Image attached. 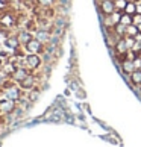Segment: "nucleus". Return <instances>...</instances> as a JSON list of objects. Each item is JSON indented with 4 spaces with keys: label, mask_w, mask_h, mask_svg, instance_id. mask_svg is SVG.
I'll use <instances>...</instances> for the list:
<instances>
[{
    "label": "nucleus",
    "mask_w": 141,
    "mask_h": 147,
    "mask_svg": "<svg viewBox=\"0 0 141 147\" xmlns=\"http://www.w3.org/2000/svg\"><path fill=\"white\" fill-rule=\"evenodd\" d=\"M0 24L9 28V26L14 24V17L11 14H2V15H0Z\"/></svg>",
    "instance_id": "obj_15"
},
{
    "label": "nucleus",
    "mask_w": 141,
    "mask_h": 147,
    "mask_svg": "<svg viewBox=\"0 0 141 147\" xmlns=\"http://www.w3.org/2000/svg\"><path fill=\"white\" fill-rule=\"evenodd\" d=\"M14 111H15V102L14 100L6 99V97L0 99V112L2 114H11Z\"/></svg>",
    "instance_id": "obj_8"
},
{
    "label": "nucleus",
    "mask_w": 141,
    "mask_h": 147,
    "mask_svg": "<svg viewBox=\"0 0 141 147\" xmlns=\"http://www.w3.org/2000/svg\"><path fill=\"white\" fill-rule=\"evenodd\" d=\"M120 67H121V71H123L124 74H131L134 70H137V68H135V64H134L132 59H124V61L120 64Z\"/></svg>",
    "instance_id": "obj_11"
},
{
    "label": "nucleus",
    "mask_w": 141,
    "mask_h": 147,
    "mask_svg": "<svg viewBox=\"0 0 141 147\" xmlns=\"http://www.w3.org/2000/svg\"><path fill=\"white\" fill-rule=\"evenodd\" d=\"M120 23L124 26H129V24H134V15H129L126 12L121 14V18H120Z\"/></svg>",
    "instance_id": "obj_17"
},
{
    "label": "nucleus",
    "mask_w": 141,
    "mask_h": 147,
    "mask_svg": "<svg viewBox=\"0 0 141 147\" xmlns=\"http://www.w3.org/2000/svg\"><path fill=\"white\" fill-rule=\"evenodd\" d=\"M56 0H36V3L40 5L41 8H50V6H53Z\"/></svg>",
    "instance_id": "obj_21"
},
{
    "label": "nucleus",
    "mask_w": 141,
    "mask_h": 147,
    "mask_svg": "<svg viewBox=\"0 0 141 147\" xmlns=\"http://www.w3.org/2000/svg\"><path fill=\"white\" fill-rule=\"evenodd\" d=\"M18 38H20V42L24 46L26 42H29V41H30L34 36H32V32L26 30V29H23V30H20V32H18Z\"/></svg>",
    "instance_id": "obj_14"
},
{
    "label": "nucleus",
    "mask_w": 141,
    "mask_h": 147,
    "mask_svg": "<svg viewBox=\"0 0 141 147\" xmlns=\"http://www.w3.org/2000/svg\"><path fill=\"white\" fill-rule=\"evenodd\" d=\"M140 70H141V67H140Z\"/></svg>",
    "instance_id": "obj_25"
},
{
    "label": "nucleus",
    "mask_w": 141,
    "mask_h": 147,
    "mask_svg": "<svg viewBox=\"0 0 141 147\" xmlns=\"http://www.w3.org/2000/svg\"><path fill=\"white\" fill-rule=\"evenodd\" d=\"M131 76V84L135 85V86H141V70L137 68V70H134V71L129 74Z\"/></svg>",
    "instance_id": "obj_13"
},
{
    "label": "nucleus",
    "mask_w": 141,
    "mask_h": 147,
    "mask_svg": "<svg viewBox=\"0 0 141 147\" xmlns=\"http://www.w3.org/2000/svg\"><path fill=\"white\" fill-rule=\"evenodd\" d=\"M3 90H5V97H6V99H11L14 102H18L21 99V88L17 86L15 84L9 85V86H6V88H3Z\"/></svg>",
    "instance_id": "obj_4"
},
{
    "label": "nucleus",
    "mask_w": 141,
    "mask_h": 147,
    "mask_svg": "<svg viewBox=\"0 0 141 147\" xmlns=\"http://www.w3.org/2000/svg\"><path fill=\"white\" fill-rule=\"evenodd\" d=\"M18 86L23 91H30L36 86V76L35 74H29L26 79H23L21 82H18Z\"/></svg>",
    "instance_id": "obj_5"
},
{
    "label": "nucleus",
    "mask_w": 141,
    "mask_h": 147,
    "mask_svg": "<svg viewBox=\"0 0 141 147\" xmlns=\"http://www.w3.org/2000/svg\"><path fill=\"white\" fill-rule=\"evenodd\" d=\"M140 32V29H138V26L137 24H129L128 26V32H126V35L128 36H135Z\"/></svg>",
    "instance_id": "obj_19"
},
{
    "label": "nucleus",
    "mask_w": 141,
    "mask_h": 147,
    "mask_svg": "<svg viewBox=\"0 0 141 147\" xmlns=\"http://www.w3.org/2000/svg\"><path fill=\"white\" fill-rule=\"evenodd\" d=\"M99 11L102 15H105V17H109L115 12V2L114 0H100L99 2Z\"/></svg>",
    "instance_id": "obj_3"
},
{
    "label": "nucleus",
    "mask_w": 141,
    "mask_h": 147,
    "mask_svg": "<svg viewBox=\"0 0 141 147\" xmlns=\"http://www.w3.org/2000/svg\"><path fill=\"white\" fill-rule=\"evenodd\" d=\"M40 94H41V91L38 90V88L30 90V91H29V94H28V100H29V102H35L38 97H40Z\"/></svg>",
    "instance_id": "obj_18"
},
{
    "label": "nucleus",
    "mask_w": 141,
    "mask_h": 147,
    "mask_svg": "<svg viewBox=\"0 0 141 147\" xmlns=\"http://www.w3.org/2000/svg\"><path fill=\"white\" fill-rule=\"evenodd\" d=\"M137 14L141 15V3H137Z\"/></svg>",
    "instance_id": "obj_23"
},
{
    "label": "nucleus",
    "mask_w": 141,
    "mask_h": 147,
    "mask_svg": "<svg viewBox=\"0 0 141 147\" xmlns=\"http://www.w3.org/2000/svg\"><path fill=\"white\" fill-rule=\"evenodd\" d=\"M24 65L29 70H38L43 65V58L40 55H35V53H28L24 56Z\"/></svg>",
    "instance_id": "obj_1"
},
{
    "label": "nucleus",
    "mask_w": 141,
    "mask_h": 147,
    "mask_svg": "<svg viewBox=\"0 0 141 147\" xmlns=\"http://www.w3.org/2000/svg\"><path fill=\"white\" fill-rule=\"evenodd\" d=\"M112 50H115V52H117V55H120V53H128L129 49H128V42H126V36L118 38Z\"/></svg>",
    "instance_id": "obj_9"
},
{
    "label": "nucleus",
    "mask_w": 141,
    "mask_h": 147,
    "mask_svg": "<svg viewBox=\"0 0 141 147\" xmlns=\"http://www.w3.org/2000/svg\"><path fill=\"white\" fill-rule=\"evenodd\" d=\"M140 94H141V88H140Z\"/></svg>",
    "instance_id": "obj_24"
},
{
    "label": "nucleus",
    "mask_w": 141,
    "mask_h": 147,
    "mask_svg": "<svg viewBox=\"0 0 141 147\" xmlns=\"http://www.w3.org/2000/svg\"><path fill=\"white\" fill-rule=\"evenodd\" d=\"M123 12H126V14H129V15H135V14H137V2H134V0H129Z\"/></svg>",
    "instance_id": "obj_16"
},
{
    "label": "nucleus",
    "mask_w": 141,
    "mask_h": 147,
    "mask_svg": "<svg viewBox=\"0 0 141 147\" xmlns=\"http://www.w3.org/2000/svg\"><path fill=\"white\" fill-rule=\"evenodd\" d=\"M24 52L26 53H35V55H41L44 53V44L40 42L36 38H32L29 42L24 44Z\"/></svg>",
    "instance_id": "obj_2"
},
{
    "label": "nucleus",
    "mask_w": 141,
    "mask_h": 147,
    "mask_svg": "<svg viewBox=\"0 0 141 147\" xmlns=\"http://www.w3.org/2000/svg\"><path fill=\"white\" fill-rule=\"evenodd\" d=\"M29 71H30V70L26 67V65H24V67H17L14 70V73H12V80H14V82H17V84L21 82V80L26 79L30 74Z\"/></svg>",
    "instance_id": "obj_7"
},
{
    "label": "nucleus",
    "mask_w": 141,
    "mask_h": 147,
    "mask_svg": "<svg viewBox=\"0 0 141 147\" xmlns=\"http://www.w3.org/2000/svg\"><path fill=\"white\" fill-rule=\"evenodd\" d=\"M5 46H6L8 49H11V50H15L17 47H20V46H21V42H20L18 35L6 36V40H5Z\"/></svg>",
    "instance_id": "obj_10"
},
{
    "label": "nucleus",
    "mask_w": 141,
    "mask_h": 147,
    "mask_svg": "<svg viewBox=\"0 0 141 147\" xmlns=\"http://www.w3.org/2000/svg\"><path fill=\"white\" fill-rule=\"evenodd\" d=\"M6 82V74L0 71V86H3V84Z\"/></svg>",
    "instance_id": "obj_22"
},
{
    "label": "nucleus",
    "mask_w": 141,
    "mask_h": 147,
    "mask_svg": "<svg viewBox=\"0 0 141 147\" xmlns=\"http://www.w3.org/2000/svg\"><path fill=\"white\" fill-rule=\"evenodd\" d=\"M112 32H114V34H115L118 38H123V36H126L128 26H124V24H121V23H117V24L112 26Z\"/></svg>",
    "instance_id": "obj_12"
},
{
    "label": "nucleus",
    "mask_w": 141,
    "mask_h": 147,
    "mask_svg": "<svg viewBox=\"0 0 141 147\" xmlns=\"http://www.w3.org/2000/svg\"><path fill=\"white\" fill-rule=\"evenodd\" d=\"M34 38H36L40 42H43V44H47L49 41H50V38H52V34H50V30L49 29H43V28H38L35 30V34H34Z\"/></svg>",
    "instance_id": "obj_6"
},
{
    "label": "nucleus",
    "mask_w": 141,
    "mask_h": 147,
    "mask_svg": "<svg viewBox=\"0 0 141 147\" xmlns=\"http://www.w3.org/2000/svg\"><path fill=\"white\" fill-rule=\"evenodd\" d=\"M114 2H115V9H117V11H121V12H123L129 0H114Z\"/></svg>",
    "instance_id": "obj_20"
}]
</instances>
